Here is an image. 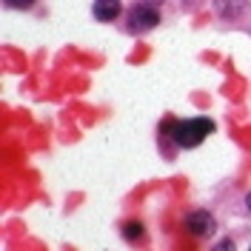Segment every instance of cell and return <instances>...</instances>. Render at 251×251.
I'll list each match as a JSON object with an SVG mask.
<instances>
[{
    "instance_id": "6da1fadb",
    "label": "cell",
    "mask_w": 251,
    "mask_h": 251,
    "mask_svg": "<svg viewBox=\"0 0 251 251\" xmlns=\"http://www.w3.org/2000/svg\"><path fill=\"white\" fill-rule=\"evenodd\" d=\"M211 131H214V123H211V120L194 117V120H183V123L174 126V140H177V146H183V149H194V146H200Z\"/></svg>"
},
{
    "instance_id": "7a4b0ae2",
    "label": "cell",
    "mask_w": 251,
    "mask_h": 251,
    "mask_svg": "<svg viewBox=\"0 0 251 251\" xmlns=\"http://www.w3.org/2000/svg\"><path fill=\"white\" fill-rule=\"evenodd\" d=\"M214 228H217V223L208 211H191L186 217V231L194 237H208Z\"/></svg>"
},
{
    "instance_id": "3957f363",
    "label": "cell",
    "mask_w": 251,
    "mask_h": 251,
    "mask_svg": "<svg viewBox=\"0 0 251 251\" xmlns=\"http://www.w3.org/2000/svg\"><path fill=\"white\" fill-rule=\"evenodd\" d=\"M128 23H131L134 31H146V29H154L157 23H160V15H157L154 9H149V6H134L128 12Z\"/></svg>"
},
{
    "instance_id": "277c9868",
    "label": "cell",
    "mask_w": 251,
    "mask_h": 251,
    "mask_svg": "<svg viewBox=\"0 0 251 251\" xmlns=\"http://www.w3.org/2000/svg\"><path fill=\"white\" fill-rule=\"evenodd\" d=\"M94 17L97 20H103V23H109V20H117L120 12H123V6H120V0H94Z\"/></svg>"
},
{
    "instance_id": "5b68a950",
    "label": "cell",
    "mask_w": 251,
    "mask_h": 251,
    "mask_svg": "<svg viewBox=\"0 0 251 251\" xmlns=\"http://www.w3.org/2000/svg\"><path fill=\"white\" fill-rule=\"evenodd\" d=\"M123 237L126 240H140L143 237V226L140 223H128V226L123 228Z\"/></svg>"
},
{
    "instance_id": "8992f818",
    "label": "cell",
    "mask_w": 251,
    "mask_h": 251,
    "mask_svg": "<svg viewBox=\"0 0 251 251\" xmlns=\"http://www.w3.org/2000/svg\"><path fill=\"white\" fill-rule=\"evenodd\" d=\"M211 251H234V240H228V237H226V240H220Z\"/></svg>"
},
{
    "instance_id": "52a82bcc",
    "label": "cell",
    "mask_w": 251,
    "mask_h": 251,
    "mask_svg": "<svg viewBox=\"0 0 251 251\" xmlns=\"http://www.w3.org/2000/svg\"><path fill=\"white\" fill-rule=\"evenodd\" d=\"M6 6H12V9H26V6H31V0H6Z\"/></svg>"
},
{
    "instance_id": "ba28073f",
    "label": "cell",
    "mask_w": 251,
    "mask_h": 251,
    "mask_svg": "<svg viewBox=\"0 0 251 251\" xmlns=\"http://www.w3.org/2000/svg\"><path fill=\"white\" fill-rule=\"evenodd\" d=\"M246 205H249V208H251V191H249V197H246Z\"/></svg>"
},
{
    "instance_id": "9c48e42d",
    "label": "cell",
    "mask_w": 251,
    "mask_h": 251,
    "mask_svg": "<svg viewBox=\"0 0 251 251\" xmlns=\"http://www.w3.org/2000/svg\"><path fill=\"white\" fill-rule=\"evenodd\" d=\"M249 251H251V249H249Z\"/></svg>"
}]
</instances>
